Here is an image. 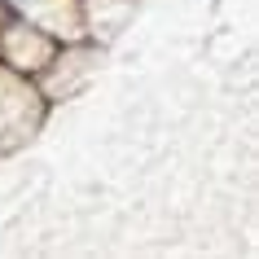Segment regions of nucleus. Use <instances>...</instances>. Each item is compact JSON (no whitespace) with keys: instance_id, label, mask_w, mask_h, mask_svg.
<instances>
[{"instance_id":"nucleus-5","label":"nucleus","mask_w":259,"mask_h":259,"mask_svg":"<svg viewBox=\"0 0 259 259\" xmlns=\"http://www.w3.org/2000/svg\"><path fill=\"white\" fill-rule=\"evenodd\" d=\"M137 9V0H79V14H83V40H93L106 49Z\"/></svg>"},{"instance_id":"nucleus-1","label":"nucleus","mask_w":259,"mask_h":259,"mask_svg":"<svg viewBox=\"0 0 259 259\" xmlns=\"http://www.w3.org/2000/svg\"><path fill=\"white\" fill-rule=\"evenodd\" d=\"M44 119H49V101L40 83L0 62V154H14L18 145H27L44 127Z\"/></svg>"},{"instance_id":"nucleus-3","label":"nucleus","mask_w":259,"mask_h":259,"mask_svg":"<svg viewBox=\"0 0 259 259\" xmlns=\"http://www.w3.org/2000/svg\"><path fill=\"white\" fill-rule=\"evenodd\" d=\"M57 44L49 31L31 27V22H22V18L14 14H0V62L9 70H18V75H40L44 66H49V57L57 53Z\"/></svg>"},{"instance_id":"nucleus-4","label":"nucleus","mask_w":259,"mask_h":259,"mask_svg":"<svg viewBox=\"0 0 259 259\" xmlns=\"http://www.w3.org/2000/svg\"><path fill=\"white\" fill-rule=\"evenodd\" d=\"M0 5H5V14L49 31L53 40H83L79 0H0Z\"/></svg>"},{"instance_id":"nucleus-6","label":"nucleus","mask_w":259,"mask_h":259,"mask_svg":"<svg viewBox=\"0 0 259 259\" xmlns=\"http://www.w3.org/2000/svg\"><path fill=\"white\" fill-rule=\"evenodd\" d=\"M0 14H5V5H0Z\"/></svg>"},{"instance_id":"nucleus-2","label":"nucleus","mask_w":259,"mask_h":259,"mask_svg":"<svg viewBox=\"0 0 259 259\" xmlns=\"http://www.w3.org/2000/svg\"><path fill=\"white\" fill-rule=\"evenodd\" d=\"M97 62H101V44H93V40H62V44H57V53L49 57V66L35 75L44 101L53 106V101L75 97L83 83L97 75Z\"/></svg>"}]
</instances>
